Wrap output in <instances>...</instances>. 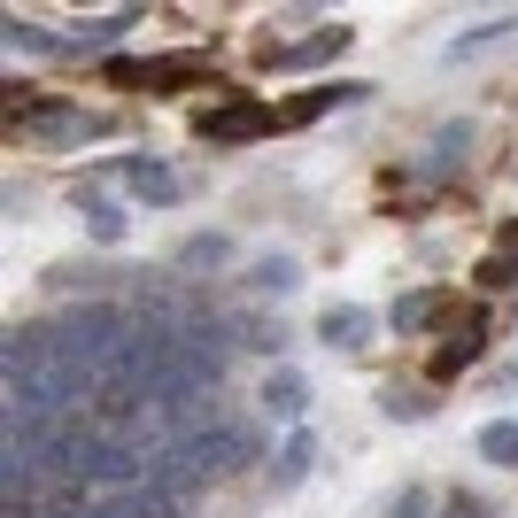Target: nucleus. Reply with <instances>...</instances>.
I'll return each mask as SVG.
<instances>
[{"mask_svg": "<svg viewBox=\"0 0 518 518\" xmlns=\"http://www.w3.org/2000/svg\"><path fill=\"white\" fill-rule=\"evenodd\" d=\"M356 333H364V310H333L325 317V341L333 348H356Z\"/></svg>", "mask_w": 518, "mask_h": 518, "instance_id": "nucleus-1", "label": "nucleus"}, {"mask_svg": "<svg viewBox=\"0 0 518 518\" xmlns=\"http://www.w3.org/2000/svg\"><path fill=\"white\" fill-rule=\"evenodd\" d=\"M480 449H488L495 464H518V426H488V433H480Z\"/></svg>", "mask_w": 518, "mask_h": 518, "instance_id": "nucleus-2", "label": "nucleus"}]
</instances>
